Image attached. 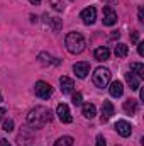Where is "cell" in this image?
Segmentation results:
<instances>
[{
  "label": "cell",
  "mask_w": 144,
  "mask_h": 146,
  "mask_svg": "<svg viewBox=\"0 0 144 146\" xmlns=\"http://www.w3.org/2000/svg\"><path fill=\"white\" fill-rule=\"evenodd\" d=\"M51 121H53V112L48 107H44V106H36L27 114V124L32 129H41Z\"/></svg>",
  "instance_id": "cell-1"
},
{
  "label": "cell",
  "mask_w": 144,
  "mask_h": 146,
  "mask_svg": "<svg viewBox=\"0 0 144 146\" xmlns=\"http://www.w3.org/2000/svg\"><path fill=\"white\" fill-rule=\"evenodd\" d=\"M65 46H66V49H68V53H71V54H80V53H83V49H85V46H87V41H85V37L81 36L80 33H68L66 37H65Z\"/></svg>",
  "instance_id": "cell-2"
},
{
  "label": "cell",
  "mask_w": 144,
  "mask_h": 146,
  "mask_svg": "<svg viewBox=\"0 0 144 146\" xmlns=\"http://www.w3.org/2000/svg\"><path fill=\"white\" fill-rule=\"evenodd\" d=\"M110 70L104 68V66H98L95 73H93V85L98 87V88H105L108 83H110Z\"/></svg>",
  "instance_id": "cell-3"
},
{
  "label": "cell",
  "mask_w": 144,
  "mask_h": 146,
  "mask_svg": "<svg viewBox=\"0 0 144 146\" xmlns=\"http://www.w3.org/2000/svg\"><path fill=\"white\" fill-rule=\"evenodd\" d=\"M34 92H36V95L39 99H42V100H46V99H49L51 95H53V87L49 85V83H46V82H42V80H39L36 82V87H34Z\"/></svg>",
  "instance_id": "cell-4"
},
{
  "label": "cell",
  "mask_w": 144,
  "mask_h": 146,
  "mask_svg": "<svg viewBox=\"0 0 144 146\" xmlns=\"http://www.w3.org/2000/svg\"><path fill=\"white\" fill-rule=\"evenodd\" d=\"M56 114H58V119H59L63 124H70V122L73 121L70 107H68L66 104H58V107H56Z\"/></svg>",
  "instance_id": "cell-5"
},
{
  "label": "cell",
  "mask_w": 144,
  "mask_h": 146,
  "mask_svg": "<svg viewBox=\"0 0 144 146\" xmlns=\"http://www.w3.org/2000/svg\"><path fill=\"white\" fill-rule=\"evenodd\" d=\"M80 19L83 21V24L92 26V24L95 22V19H97V9H95V7H87V9H83L81 14H80Z\"/></svg>",
  "instance_id": "cell-6"
},
{
  "label": "cell",
  "mask_w": 144,
  "mask_h": 146,
  "mask_svg": "<svg viewBox=\"0 0 144 146\" xmlns=\"http://www.w3.org/2000/svg\"><path fill=\"white\" fill-rule=\"evenodd\" d=\"M73 72L78 78H87V75L90 73V63L88 61H80L73 65Z\"/></svg>",
  "instance_id": "cell-7"
},
{
  "label": "cell",
  "mask_w": 144,
  "mask_h": 146,
  "mask_svg": "<svg viewBox=\"0 0 144 146\" xmlns=\"http://www.w3.org/2000/svg\"><path fill=\"white\" fill-rule=\"evenodd\" d=\"M59 85H61V92L63 95H70L75 92V82L70 76H61L59 78Z\"/></svg>",
  "instance_id": "cell-8"
},
{
  "label": "cell",
  "mask_w": 144,
  "mask_h": 146,
  "mask_svg": "<svg viewBox=\"0 0 144 146\" xmlns=\"http://www.w3.org/2000/svg\"><path fill=\"white\" fill-rule=\"evenodd\" d=\"M115 131L122 136V138H127V136H131V133H132V126L127 122V121H117V124H115Z\"/></svg>",
  "instance_id": "cell-9"
},
{
  "label": "cell",
  "mask_w": 144,
  "mask_h": 146,
  "mask_svg": "<svg viewBox=\"0 0 144 146\" xmlns=\"http://www.w3.org/2000/svg\"><path fill=\"white\" fill-rule=\"evenodd\" d=\"M117 24V14L112 7H105L104 9V26H114Z\"/></svg>",
  "instance_id": "cell-10"
},
{
  "label": "cell",
  "mask_w": 144,
  "mask_h": 146,
  "mask_svg": "<svg viewBox=\"0 0 144 146\" xmlns=\"http://www.w3.org/2000/svg\"><path fill=\"white\" fill-rule=\"evenodd\" d=\"M114 114H115V110H114L112 102L110 100H104V104H102V122H107Z\"/></svg>",
  "instance_id": "cell-11"
},
{
  "label": "cell",
  "mask_w": 144,
  "mask_h": 146,
  "mask_svg": "<svg viewBox=\"0 0 144 146\" xmlns=\"http://www.w3.org/2000/svg\"><path fill=\"white\" fill-rule=\"evenodd\" d=\"M108 92H110V95L115 97V99L122 97V94H124V85H122V82H119V80L112 82L110 87H108Z\"/></svg>",
  "instance_id": "cell-12"
},
{
  "label": "cell",
  "mask_w": 144,
  "mask_h": 146,
  "mask_svg": "<svg viewBox=\"0 0 144 146\" xmlns=\"http://www.w3.org/2000/svg\"><path fill=\"white\" fill-rule=\"evenodd\" d=\"M141 78H137L134 73H126V82H127V85L131 87V90H139L141 88V82H139Z\"/></svg>",
  "instance_id": "cell-13"
},
{
  "label": "cell",
  "mask_w": 144,
  "mask_h": 146,
  "mask_svg": "<svg viewBox=\"0 0 144 146\" xmlns=\"http://www.w3.org/2000/svg\"><path fill=\"white\" fill-rule=\"evenodd\" d=\"M93 56H95L97 61H105V60H108V56H110V51H108L107 46H98L93 51Z\"/></svg>",
  "instance_id": "cell-14"
},
{
  "label": "cell",
  "mask_w": 144,
  "mask_h": 146,
  "mask_svg": "<svg viewBox=\"0 0 144 146\" xmlns=\"http://www.w3.org/2000/svg\"><path fill=\"white\" fill-rule=\"evenodd\" d=\"M39 60H41L42 65H54V66L61 65V61H59L58 58H54V56H51V54H46V53H41V54H39Z\"/></svg>",
  "instance_id": "cell-15"
},
{
  "label": "cell",
  "mask_w": 144,
  "mask_h": 146,
  "mask_svg": "<svg viewBox=\"0 0 144 146\" xmlns=\"http://www.w3.org/2000/svg\"><path fill=\"white\" fill-rule=\"evenodd\" d=\"M81 112L87 119H93L97 114V107L93 104H81Z\"/></svg>",
  "instance_id": "cell-16"
},
{
  "label": "cell",
  "mask_w": 144,
  "mask_h": 146,
  "mask_svg": "<svg viewBox=\"0 0 144 146\" xmlns=\"http://www.w3.org/2000/svg\"><path fill=\"white\" fill-rule=\"evenodd\" d=\"M124 110H126V114L134 115V114L137 112V104H136V100H134V99L126 100V102H124Z\"/></svg>",
  "instance_id": "cell-17"
},
{
  "label": "cell",
  "mask_w": 144,
  "mask_h": 146,
  "mask_svg": "<svg viewBox=\"0 0 144 146\" xmlns=\"http://www.w3.org/2000/svg\"><path fill=\"white\" fill-rule=\"evenodd\" d=\"M127 53H129V48H127V44H124V42H119V44L115 46V49H114V54H115L117 58H126Z\"/></svg>",
  "instance_id": "cell-18"
},
{
  "label": "cell",
  "mask_w": 144,
  "mask_h": 146,
  "mask_svg": "<svg viewBox=\"0 0 144 146\" xmlns=\"http://www.w3.org/2000/svg\"><path fill=\"white\" fill-rule=\"evenodd\" d=\"M131 73H134L137 78H144V65L143 63H132L131 65Z\"/></svg>",
  "instance_id": "cell-19"
},
{
  "label": "cell",
  "mask_w": 144,
  "mask_h": 146,
  "mask_svg": "<svg viewBox=\"0 0 144 146\" xmlns=\"http://www.w3.org/2000/svg\"><path fill=\"white\" fill-rule=\"evenodd\" d=\"M54 146H73V138L71 136H61L54 143Z\"/></svg>",
  "instance_id": "cell-20"
},
{
  "label": "cell",
  "mask_w": 144,
  "mask_h": 146,
  "mask_svg": "<svg viewBox=\"0 0 144 146\" xmlns=\"http://www.w3.org/2000/svg\"><path fill=\"white\" fill-rule=\"evenodd\" d=\"M49 3L53 5V9L56 12H63L65 10V5H63V0H49Z\"/></svg>",
  "instance_id": "cell-21"
},
{
  "label": "cell",
  "mask_w": 144,
  "mask_h": 146,
  "mask_svg": "<svg viewBox=\"0 0 144 146\" xmlns=\"http://www.w3.org/2000/svg\"><path fill=\"white\" fill-rule=\"evenodd\" d=\"M2 129L7 131V133H12V131H14V121H12V119H5L3 124H2Z\"/></svg>",
  "instance_id": "cell-22"
},
{
  "label": "cell",
  "mask_w": 144,
  "mask_h": 146,
  "mask_svg": "<svg viewBox=\"0 0 144 146\" xmlns=\"http://www.w3.org/2000/svg\"><path fill=\"white\" fill-rule=\"evenodd\" d=\"M73 104H75V106H81V104H83V95H81V94H80V92H76V94H73Z\"/></svg>",
  "instance_id": "cell-23"
},
{
  "label": "cell",
  "mask_w": 144,
  "mask_h": 146,
  "mask_svg": "<svg viewBox=\"0 0 144 146\" xmlns=\"http://www.w3.org/2000/svg\"><path fill=\"white\" fill-rule=\"evenodd\" d=\"M95 146H107V143H105V138H104L102 134H98V136H97V141H95Z\"/></svg>",
  "instance_id": "cell-24"
},
{
  "label": "cell",
  "mask_w": 144,
  "mask_h": 146,
  "mask_svg": "<svg viewBox=\"0 0 144 146\" xmlns=\"http://www.w3.org/2000/svg\"><path fill=\"white\" fill-rule=\"evenodd\" d=\"M131 39H132V42H139V33H137V31H132Z\"/></svg>",
  "instance_id": "cell-25"
},
{
  "label": "cell",
  "mask_w": 144,
  "mask_h": 146,
  "mask_svg": "<svg viewBox=\"0 0 144 146\" xmlns=\"http://www.w3.org/2000/svg\"><path fill=\"white\" fill-rule=\"evenodd\" d=\"M137 53L139 56H144V42H137Z\"/></svg>",
  "instance_id": "cell-26"
},
{
  "label": "cell",
  "mask_w": 144,
  "mask_h": 146,
  "mask_svg": "<svg viewBox=\"0 0 144 146\" xmlns=\"http://www.w3.org/2000/svg\"><path fill=\"white\" fill-rule=\"evenodd\" d=\"M137 15H139V21L143 22V21H144V12H143V7H139V10H137Z\"/></svg>",
  "instance_id": "cell-27"
},
{
  "label": "cell",
  "mask_w": 144,
  "mask_h": 146,
  "mask_svg": "<svg viewBox=\"0 0 144 146\" xmlns=\"http://www.w3.org/2000/svg\"><path fill=\"white\" fill-rule=\"evenodd\" d=\"M0 146H12V145H10L7 139H0Z\"/></svg>",
  "instance_id": "cell-28"
},
{
  "label": "cell",
  "mask_w": 144,
  "mask_h": 146,
  "mask_svg": "<svg viewBox=\"0 0 144 146\" xmlns=\"http://www.w3.org/2000/svg\"><path fill=\"white\" fill-rule=\"evenodd\" d=\"M5 112H7V110L3 109V107H0V119H3V115H5Z\"/></svg>",
  "instance_id": "cell-29"
},
{
  "label": "cell",
  "mask_w": 144,
  "mask_h": 146,
  "mask_svg": "<svg viewBox=\"0 0 144 146\" xmlns=\"http://www.w3.org/2000/svg\"><path fill=\"white\" fill-rule=\"evenodd\" d=\"M112 39H115V37H117V39H119V37H120V34H119V33H117V31H115V33H112Z\"/></svg>",
  "instance_id": "cell-30"
},
{
  "label": "cell",
  "mask_w": 144,
  "mask_h": 146,
  "mask_svg": "<svg viewBox=\"0 0 144 146\" xmlns=\"http://www.w3.org/2000/svg\"><path fill=\"white\" fill-rule=\"evenodd\" d=\"M29 2H31L32 5H39V3H41V0H29Z\"/></svg>",
  "instance_id": "cell-31"
},
{
  "label": "cell",
  "mask_w": 144,
  "mask_h": 146,
  "mask_svg": "<svg viewBox=\"0 0 144 146\" xmlns=\"http://www.w3.org/2000/svg\"><path fill=\"white\" fill-rule=\"evenodd\" d=\"M0 102H2V94H0Z\"/></svg>",
  "instance_id": "cell-32"
},
{
  "label": "cell",
  "mask_w": 144,
  "mask_h": 146,
  "mask_svg": "<svg viewBox=\"0 0 144 146\" xmlns=\"http://www.w3.org/2000/svg\"><path fill=\"white\" fill-rule=\"evenodd\" d=\"M71 2H73V0H71Z\"/></svg>",
  "instance_id": "cell-33"
}]
</instances>
